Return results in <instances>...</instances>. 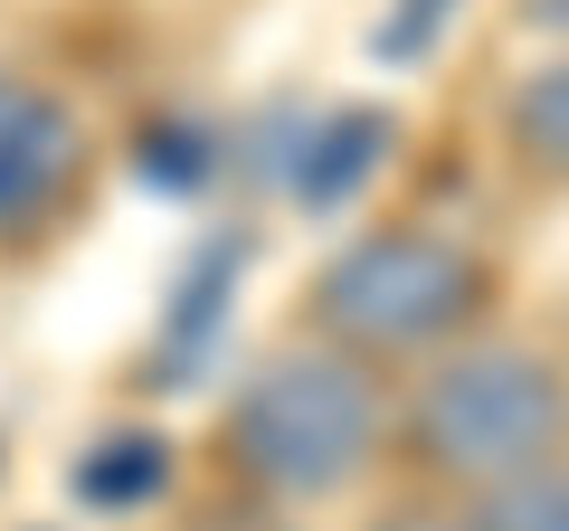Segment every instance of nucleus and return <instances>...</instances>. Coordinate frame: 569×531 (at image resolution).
Masks as SVG:
<instances>
[{
    "mask_svg": "<svg viewBox=\"0 0 569 531\" xmlns=\"http://www.w3.org/2000/svg\"><path fill=\"white\" fill-rule=\"evenodd\" d=\"M228 447L284 503H332L380 455V389L342 351H266L228 399Z\"/></svg>",
    "mask_w": 569,
    "mask_h": 531,
    "instance_id": "obj_1",
    "label": "nucleus"
},
{
    "mask_svg": "<svg viewBox=\"0 0 569 531\" xmlns=\"http://www.w3.org/2000/svg\"><path fill=\"white\" fill-rule=\"evenodd\" d=\"M408 437L437 474L456 484H512V474H541L560 465L569 447V380L541 361V351H512V342H485V351H456V361L427 370L418 409H408Z\"/></svg>",
    "mask_w": 569,
    "mask_h": 531,
    "instance_id": "obj_2",
    "label": "nucleus"
},
{
    "mask_svg": "<svg viewBox=\"0 0 569 531\" xmlns=\"http://www.w3.org/2000/svg\"><path fill=\"white\" fill-rule=\"evenodd\" d=\"M475 304H485V257L427 228H370L313 285L323 332L351 351H427L456 323H475Z\"/></svg>",
    "mask_w": 569,
    "mask_h": 531,
    "instance_id": "obj_3",
    "label": "nucleus"
},
{
    "mask_svg": "<svg viewBox=\"0 0 569 531\" xmlns=\"http://www.w3.org/2000/svg\"><path fill=\"white\" fill-rule=\"evenodd\" d=\"M77 171H86L77 114H67L48 86H29V77L0 67V238L39 228L48 209L77 190Z\"/></svg>",
    "mask_w": 569,
    "mask_h": 531,
    "instance_id": "obj_4",
    "label": "nucleus"
},
{
    "mask_svg": "<svg viewBox=\"0 0 569 531\" xmlns=\"http://www.w3.org/2000/svg\"><path fill=\"white\" fill-rule=\"evenodd\" d=\"M389 143H399V123L370 114V104L323 114V123L305 133V162H295V200H305V209H351V190L389 162Z\"/></svg>",
    "mask_w": 569,
    "mask_h": 531,
    "instance_id": "obj_5",
    "label": "nucleus"
},
{
    "mask_svg": "<svg viewBox=\"0 0 569 531\" xmlns=\"http://www.w3.org/2000/svg\"><path fill=\"white\" fill-rule=\"evenodd\" d=\"M67 493H77L86 512H142L171 493V437L152 428H104L96 447L67 465Z\"/></svg>",
    "mask_w": 569,
    "mask_h": 531,
    "instance_id": "obj_6",
    "label": "nucleus"
},
{
    "mask_svg": "<svg viewBox=\"0 0 569 531\" xmlns=\"http://www.w3.org/2000/svg\"><path fill=\"white\" fill-rule=\"evenodd\" d=\"M238 266H247V238H209L200 257H190L181 294H171V332H162V389H190V370L209 361V342H219L228 323V294H238Z\"/></svg>",
    "mask_w": 569,
    "mask_h": 531,
    "instance_id": "obj_7",
    "label": "nucleus"
},
{
    "mask_svg": "<svg viewBox=\"0 0 569 531\" xmlns=\"http://www.w3.org/2000/svg\"><path fill=\"white\" fill-rule=\"evenodd\" d=\"M512 152H522L531 171H550V181H569V58H550L541 77L512 96Z\"/></svg>",
    "mask_w": 569,
    "mask_h": 531,
    "instance_id": "obj_8",
    "label": "nucleus"
},
{
    "mask_svg": "<svg viewBox=\"0 0 569 531\" xmlns=\"http://www.w3.org/2000/svg\"><path fill=\"white\" fill-rule=\"evenodd\" d=\"M466 531H569V474L541 465V474H512V484H493L485 512H475Z\"/></svg>",
    "mask_w": 569,
    "mask_h": 531,
    "instance_id": "obj_9",
    "label": "nucleus"
},
{
    "mask_svg": "<svg viewBox=\"0 0 569 531\" xmlns=\"http://www.w3.org/2000/svg\"><path fill=\"white\" fill-rule=\"evenodd\" d=\"M456 10H466V0H389V10H380V29H370V58H380V67L427 58V48H437V39L456 29Z\"/></svg>",
    "mask_w": 569,
    "mask_h": 531,
    "instance_id": "obj_10",
    "label": "nucleus"
},
{
    "mask_svg": "<svg viewBox=\"0 0 569 531\" xmlns=\"http://www.w3.org/2000/svg\"><path fill=\"white\" fill-rule=\"evenodd\" d=\"M200 531H276V522H247V512H238V522H200Z\"/></svg>",
    "mask_w": 569,
    "mask_h": 531,
    "instance_id": "obj_11",
    "label": "nucleus"
},
{
    "mask_svg": "<svg viewBox=\"0 0 569 531\" xmlns=\"http://www.w3.org/2000/svg\"><path fill=\"white\" fill-rule=\"evenodd\" d=\"M389 531H466V522H389Z\"/></svg>",
    "mask_w": 569,
    "mask_h": 531,
    "instance_id": "obj_12",
    "label": "nucleus"
}]
</instances>
